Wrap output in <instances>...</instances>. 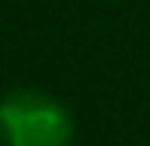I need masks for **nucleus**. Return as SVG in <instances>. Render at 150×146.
<instances>
[{"label":"nucleus","instance_id":"f257e3e1","mask_svg":"<svg viewBox=\"0 0 150 146\" xmlns=\"http://www.w3.org/2000/svg\"><path fill=\"white\" fill-rule=\"evenodd\" d=\"M0 139L4 146H70V108L35 87H21L0 98Z\"/></svg>","mask_w":150,"mask_h":146}]
</instances>
